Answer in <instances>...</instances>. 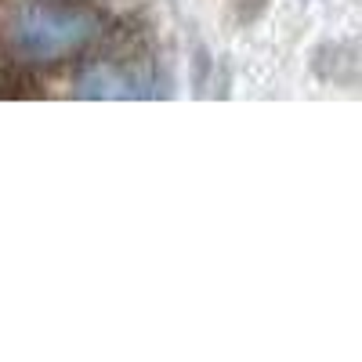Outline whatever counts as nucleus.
<instances>
[{"label": "nucleus", "instance_id": "obj_2", "mask_svg": "<svg viewBox=\"0 0 362 362\" xmlns=\"http://www.w3.org/2000/svg\"><path fill=\"white\" fill-rule=\"evenodd\" d=\"M76 98H98V102H134V98H153L148 76H138L131 69H119L109 62H98L80 73L76 80Z\"/></svg>", "mask_w": 362, "mask_h": 362}, {"label": "nucleus", "instance_id": "obj_1", "mask_svg": "<svg viewBox=\"0 0 362 362\" xmlns=\"http://www.w3.org/2000/svg\"><path fill=\"white\" fill-rule=\"evenodd\" d=\"M95 33H98L95 15L83 8H62V4H33L11 25L15 51L22 58H33V62L69 58L95 40Z\"/></svg>", "mask_w": 362, "mask_h": 362}]
</instances>
